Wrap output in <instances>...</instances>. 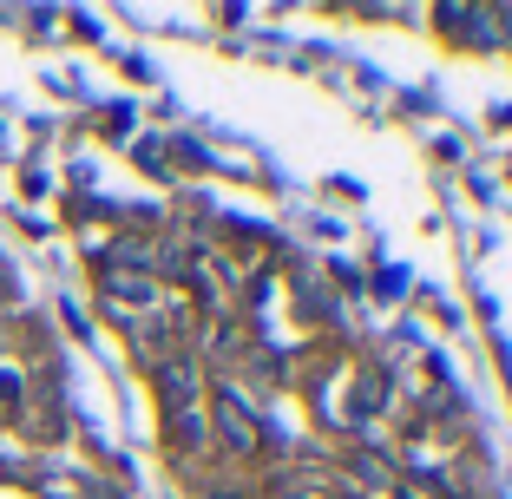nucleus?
<instances>
[{
	"label": "nucleus",
	"mask_w": 512,
	"mask_h": 499,
	"mask_svg": "<svg viewBox=\"0 0 512 499\" xmlns=\"http://www.w3.org/2000/svg\"><path fill=\"white\" fill-rule=\"evenodd\" d=\"M224 434L237 440V447H256V427H250V414H243L237 401H230V394H224Z\"/></svg>",
	"instance_id": "1"
}]
</instances>
